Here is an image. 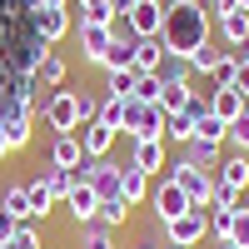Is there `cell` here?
<instances>
[{"mask_svg": "<svg viewBox=\"0 0 249 249\" xmlns=\"http://www.w3.org/2000/svg\"><path fill=\"white\" fill-rule=\"evenodd\" d=\"M210 30H214V15L204 0H170L164 5V25H160L164 55H190L199 40H210Z\"/></svg>", "mask_w": 249, "mask_h": 249, "instance_id": "obj_1", "label": "cell"}, {"mask_svg": "<svg viewBox=\"0 0 249 249\" xmlns=\"http://www.w3.org/2000/svg\"><path fill=\"white\" fill-rule=\"evenodd\" d=\"M120 135L124 140H164V110H160V100H124V120H120Z\"/></svg>", "mask_w": 249, "mask_h": 249, "instance_id": "obj_2", "label": "cell"}, {"mask_svg": "<svg viewBox=\"0 0 249 249\" xmlns=\"http://www.w3.org/2000/svg\"><path fill=\"white\" fill-rule=\"evenodd\" d=\"M40 120H45V130L50 135H75L80 130V100H75V90H50L45 100H40Z\"/></svg>", "mask_w": 249, "mask_h": 249, "instance_id": "obj_3", "label": "cell"}, {"mask_svg": "<svg viewBox=\"0 0 249 249\" xmlns=\"http://www.w3.org/2000/svg\"><path fill=\"white\" fill-rule=\"evenodd\" d=\"M184 210H195V199L184 195V190H179V184H175L170 175L150 184V214H155V224H160V230H164L170 219H179Z\"/></svg>", "mask_w": 249, "mask_h": 249, "instance_id": "obj_4", "label": "cell"}, {"mask_svg": "<svg viewBox=\"0 0 249 249\" xmlns=\"http://www.w3.org/2000/svg\"><path fill=\"white\" fill-rule=\"evenodd\" d=\"M164 244H175V249H199L204 239H210V214L204 210H184L179 219H170L164 224Z\"/></svg>", "mask_w": 249, "mask_h": 249, "instance_id": "obj_5", "label": "cell"}, {"mask_svg": "<svg viewBox=\"0 0 249 249\" xmlns=\"http://www.w3.org/2000/svg\"><path fill=\"white\" fill-rule=\"evenodd\" d=\"M170 179L195 199V210H204V204H210V195H214V175L199 170L195 160H170Z\"/></svg>", "mask_w": 249, "mask_h": 249, "instance_id": "obj_6", "label": "cell"}, {"mask_svg": "<svg viewBox=\"0 0 249 249\" xmlns=\"http://www.w3.org/2000/svg\"><path fill=\"white\" fill-rule=\"evenodd\" d=\"M80 60H85V65H105V55H110V45H115V30L110 25H95V20H80Z\"/></svg>", "mask_w": 249, "mask_h": 249, "instance_id": "obj_7", "label": "cell"}, {"mask_svg": "<svg viewBox=\"0 0 249 249\" xmlns=\"http://www.w3.org/2000/svg\"><path fill=\"white\" fill-rule=\"evenodd\" d=\"M30 20H35V30L45 35L50 45H60V40L75 30V10H70V5H35Z\"/></svg>", "mask_w": 249, "mask_h": 249, "instance_id": "obj_8", "label": "cell"}, {"mask_svg": "<svg viewBox=\"0 0 249 249\" xmlns=\"http://www.w3.org/2000/svg\"><path fill=\"white\" fill-rule=\"evenodd\" d=\"M130 164L155 179L160 170H170V144H164V140H135L130 144Z\"/></svg>", "mask_w": 249, "mask_h": 249, "instance_id": "obj_9", "label": "cell"}, {"mask_svg": "<svg viewBox=\"0 0 249 249\" xmlns=\"http://www.w3.org/2000/svg\"><path fill=\"white\" fill-rule=\"evenodd\" d=\"M75 140H80V150H85L90 160H110V150H115L120 130H110V124L90 120V124H80V130H75Z\"/></svg>", "mask_w": 249, "mask_h": 249, "instance_id": "obj_10", "label": "cell"}, {"mask_svg": "<svg viewBox=\"0 0 249 249\" xmlns=\"http://www.w3.org/2000/svg\"><path fill=\"white\" fill-rule=\"evenodd\" d=\"M65 210H70V219H75V230H80V224H95V214H100V195H95V184L75 179L70 195H65Z\"/></svg>", "mask_w": 249, "mask_h": 249, "instance_id": "obj_11", "label": "cell"}, {"mask_svg": "<svg viewBox=\"0 0 249 249\" xmlns=\"http://www.w3.org/2000/svg\"><path fill=\"white\" fill-rule=\"evenodd\" d=\"M214 35H219V45L234 55L244 40H249V10H219L214 15Z\"/></svg>", "mask_w": 249, "mask_h": 249, "instance_id": "obj_12", "label": "cell"}, {"mask_svg": "<svg viewBox=\"0 0 249 249\" xmlns=\"http://www.w3.org/2000/svg\"><path fill=\"white\" fill-rule=\"evenodd\" d=\"M124 20H130V30H135L140 40H150V35H160V25H164V5H160V0H135Z\"/></svg>", "mask_w": 249, "mask_h": 249, "instance_id": "obj_13", "label": "cell"}, {"mask_svg": "<svg viewBox=\"0 0 249 249\" xmlns=\"http://www.w3.org/2000/svg\"><path fill=\"white\" fill-rule=\"evenodd\" d=\"M150 175H144V170H135V164L130 160H124V170H120V195H124V204H144V199H150Z\"/></svg>", "mask_w": 249, "mask_h": 249, "instance_id": "obj_14", "label": "cell"}, {"mask_svg": "<svg viewBox=\"0 0 249 249\" xmlns=\"http://www.w3.org/2000/svg\"><path fill=\"white\" fill-rule=\"evenodd\" d=\"M65 75H70V60L60 55V50H50L45 60H40V70H35V85H40V90H60V85H65Z\"/></svg>", "mask_w": 249, "mask_h": 249, "instance_id": "obj_15", "label": "cell"}, {"mask_svg": "<svg viewBox=\"0 0 249 249\" xmlns=\"http://www.w3.org/2000/svg\"><path fill=\"white\" fill-rule=\"evenodd\" d=\"M0 210H5L15 224H35V214H30V195H25V184H5L0 190Z\"/></svg>", "mask_w": 249, "mask_h": 249, "instance_id": "obj_16", "label": "cell"}, {"mask_svg": "<svg viewBox=\"0 0 249 249\" xmlns=\"http://www.w3.org/2000/svg\"><path fill=\"white\" fill-rule=\"evenodd\" d=\"M120 170H124V164H115V160H100V164H95L90 184H95L100 199H124V195H120Z\"/></svg>", "mask_w": 249, "mask_h": 249, "instance_id": "obj_17", "label": "cell"}, {"mask_svg": "<svg viewBox=\"0 0 249 249\" xmlns=\"http://www.w3.org/2000/svg\"><path fill=\"white\" fill-rule=\"evenodd\" d=\"M190 95H195L190 80H160V110L164 115H179L184 105H190Z\"/></svg>", "mask_w": 249, "mask_h": 249, "instance_id": "obj_18", "label": "cell"}, {"mask_svg": "<svg viewBox=\"0 0 249 249\" xmlns=\"http://www.w3.org/2000/svg\"><path fill=\"white\" fill-rule=\"evenodd\" d=\"M160 60H164V40H160V35L135 40V70H140V75H160Z\"/></svg>", "mask_w": 249, "mask_h": 249, "instance_id": "obj_19", "label": "cell"}, {"mask_svg": "<svg viewBox=\"0 0 249 249\" xmlns=\"http://www.w3.org/2000/svg\"><path fill=\"white\" fill-rule=\"evenodd\" d=\"M210 115H219L224 124H234L244 115V95L239 90H210Z\"/></svg>", "mask_w": 249, "mask_h": 249, "instance_id": "obj_20", "label": "cell"}, {"mask_svg": "<svg viewBox=\"0 0 249 249\" xmlns=\"http://www.w3.org/2000/svg\"><path fill=\"white\" fill-rule=\"evenodd\" d=\"M219 55H224V45L210 35V40H199V45H195L190 55H184V60H190V70H195V75H210V70L219 65Z\"/></svg>", "mask_w": 249, "mask_h": 249, "instance_id": "obj_21", "label": "cell"}, {"mask_svg": "<svg viewBox=\"0 0 249 249\" xmlns=\"http://www.w3.org/2000/svg\"><path fill=\"white\" fill-rule=\"evenodd\" d=\"M80 155H85V150H80L75 135H55V140H50V164H55V170H75Z\"/></svg>", "mask_w": 249, "mask_h": 249, "instance_id": "obj_22", "label": "cell"}, {"mask_svg": "<svg viewBox=\"0 0 249 249\" xmlns=\"http://www.w3.org/2000/svg\"><path fill=\"white\" fill-rule=\"evenodd\" d=\"M135 80H140V70H105L100 95H105V100H130L135 95Z\"/></svg>", "mask_w": 249, "mask_h": 249, "instance_id": "obj_23", "label": "cell"}, {"mask_svg": "<svg viewBox=\"0 0 249 249\" xmlns=\"http://www.w3.org/2000/svg\"><path fill=\"white\" fill-rule=\"evenodd\" d=\"M184 160H195L199 164V170H219V160H224V144H204V140H190V144H184Z\"/></svg>", "mask_w": 249, "mask_h": 249, "instance_id": "obj_24", "label": "cell"}, {"mask_svg": "<svg viewBox=\"0 0 249 249\" xmlns=\"http://www.w3.org/2000/svg\"><path fill=\"white\" fill-rule=\"evenodd\" d=\"M195 140V115H164V144H190Z\"/></svg>", "mask_w": 249, "mask_h": 249, "instance_id": "obj_25", "label": "cell"}, {"mask_svg": "<svg viewBox=\"0 0 249 249\" xmlns=\"http://www.w3.org/2000/svg\"><path fill=\"white\" fill-rule=\"evenodd\" d=\"M204 214H210V239L214 244H230L234 239V210H214V204H204Z\"/></svg>", "mask_w": 249, "mask_h": 249, "instance_id": "obj_26", "label": "cell"}, {"mask_svg": "<svg viewBox=\"0 0 249 249\" xmlns=\"http://www.w3.org/2000/svg\"><path fill=\"white\" fill-rule=\"evenodd\" d=\"M130 210L135 204H124V199H100V224H105V230H124V224H130Z\"/></svg>", "mask_w": 249, "mask_h": 249, "instance_id": "obj_27", "label": "cell"}, {"mask_svg": "<svg viewBox=\"0 0 249 249\" xmlns=\"http://www.w3.org/2000/svg\"><path fill=\"white\" fill-rule=\"evenodd\" d=\"M25 195H30V214H35L40 224H45V214H50L55 204H60V199L45 190V179H30V184H25Z\"/></svg>", "mask_w": 249, "mask_h": 249, "instance_id": "obj_28", "label": "cell"}, {"mask_svg": "<svg viewBox=\"0 0 249 249\" xmlns=\"http://www.w3.org/2000/svg\"><path fill=\"white\" fill-rule=\"evenodd\" d=\"M75 249H115V230H105V224H80V244Z\"/></svg>", "mask_w": 249, "mask_h": 249, "instance_id": "obj_29", "label": "cell"}, {"mask_svg": "<svg viewBox=\"0 0 249 249\" xmlns=\"http://www.w3.org/2000/svg\"><path fill=\"white\" fill-rule=\"evenodd\" d=\"M224 135H230V124H224L219 115H199V120H195V140H204V144H224Z\"/></svg>", "mask_w": 249, "mask_h": 249, "instance_id": "obj_30", "label": "cell"}, {"mask_svg": "<svg viewBox=\"0 0 249 249\" xmlns=\"http://www.w3.org/2000/svg\"><path fill=\"white\" fill-rule=\"evenodd\" d=\"M100 70H135V40H115Z\"/></svg>", "mask_w": 249, "mask_h": 249, "instance_id": "obj_31", "label": "cell"}, {"mask_svg": "<svg viewBox=\"0 0 249 249\" xmlns=\"http://www.w3.org/2000/svg\"><path fill=\"white\" fill-rule=\"evenodd\" d=\"M40 239H45V234H40V224H15L10 239L0 244V249H40Z\"/></svg>", "mask_w": 249, "mask_h": 249, "instance_id": "obj_32", "label": "cell"}, {"mask_svg": "<svg viewBox=\"0 0 249 249\" xmlns=\"http://www.w3.org/2000/svg\"><path fill=\"white\" fill-rule=\"evenodd\" d=\"M160 80H190V85H195V70H190L184 55H164L160 60Z\"/></svg>", "mask_w": 249, "mask_h": 249, "instance_id": "obj_33", "label": "cell"}, {"mask_svg": "<svg viewBox=\"0 0 249 249\" xmlns=\"http://www.w3.org/2000/svg\"><path fill=\"white\" fill-rule=\"evenodd\" d=\"M40 179H45V190H50L55 199H65V195H70V184H75V175H70V170H55V164H50Z\"/></svg>", "mask_w": 249, "mask_h": 249, "instance_id": "obj_34", "label": "cell"}, {"mask_svg": "<svg viewBox=\"0 0 249 249\" xmlns=\"http://www.w3.org/2000/svg\"><path fill=\"white\" fill-rule=\"evenodd\" d=\"M120 120H124V100H105V95H100V124L120 130Z\"/></svg>", "mask_w": 249, "mask_h": 249, "instance_id": "obj_35", "label": "cell"}, {"mask_svg": "<svg viewBox=\"0 0 249 249\" xmlns=\"http://www.w3.org/2000/svg\"><path fill=\"white\" fill-rule=\"evenodd\" d=\"M230 244L249 249V210H244V204H234V239H230Z\"/></svg>", "mask_w": 249, "mask_h": 249, "instance_id": "obj_36", "label": "cell"}, {"mask_svg": "<svg viewBox=\"0 0 249 249\" xmlns=\"http://www.w3.org/2000/svg\"><path fill=\"white\" fill-rule=\"evenodd\" d=\"M135 100H160V75H140L135 80Z\"/></svg>", "mask_w": 249, "mask_h": 249, "instance_id": "obj_37", "label": "cell"}, {"mask_svg": "<svg viewBox=\"0 0 249 249\" xmlns=\"http://www.w3.org/2000/svg\"><path fill=\"white\" fill-rule=\"evenodd\" d=\"M224 90H239V95H249V60H239V65H234V80H230Z\"/></svg>", "mask_w": 249, "mask_h": 249, "instance_id": "obj_38", "label": "cell"}, {"mask_svg": "<svg viewBox=\"0 0 249 249\" xmlns=\"http://www.w3.org/2000/svg\"><path fill=\"white\" fill-rule=\"evenodd\" d=\"M10 230H15V219H10L5 210H0V244H5V239H10Z\"/></svg>", "mask_w": 249, "mask_h": 249, "instance_id": "obj_39", "label": "cell"}, {"mask_svg": "<svg viewBox=\"0 0 249 249\" xmlns=\"http://www.w3.org/2000/svg\"><path fill=\"white\" fill-rule=\"evenodd\" d=\"M210 5V15H219V10H234V0H204Z\"/></svg>", "mask_w": 249, "mask_h": 249, "instance_id": "obj_40", "label": "cell"}, {"mask_svg": "<svg viewBox=\"0 0 249 249\" xmlns=\"http://www.w3.org/2000/svg\"><path fill=\"white\" fill-rule=\"evenodd\" d=\"M105 5H110L115 15H130V5H135V0H105Z\"/></svg>", "mask_w": 249, "mask_h": 249, "instance_id": "obj_41", "label": "cell"}, {"mask_svg": "<svg viewBox=\"0 0 249 249\" xmlns=\"http://www.w3.org/2000/svg\"><path fill=\"white\" fill-rule=\"evenodd\" d=\"M0 160H10V135H5V124H0Z\"/></svg>", "mask_w": 249, "mask_h": 249, "instance_id": "obj_42", "label": "cell"}, {"mask_svg": "<svg viewBox=\"0 0 249 249\" xmlns=\"http://www.w3.org/2000/svg\"><path fill=\"white\" fill-rule=\"evenodd\" d=\"M30 5H70V0H30Z\"/></svg>", "mask_w": 249, "mask_h": 249, "instance_id": "obj_43", "label": "cell"}, {"mask_svg": "<svg viewBox=\"0 0 249 249\" xmlns=\"http://www.w3.org/2000/svg\"><path fill=\"white\" fill-rule=\"evenodd\" d=\"M135 249H160V244H155V239H140V244H135Z\"/></svg>", "mask_w": 249, "mask_h": 249, "instance_id": "obj_44", "label": "cell"}, {"mask_svg": "<svg viewBox=\"0 0 249 249\" xmlns=\"http://www.w3.org/2000/svg\"><path fill=\"white\" fill-rule=\"evenodd\" d=\"M234 10H249V0H234Z\"/></svg>", "mask_w": 249, "mask_h": 249, "instance_id": "obj_45", "label": "cell"}, {"mask_svg": "<svg viewBox=\"0 0 249 249\" xmlns=\"http://www.w3.org/2000/svg\"><path fill=\"white\" fill-rule=\"evenodd\" d=\"M244 115H249V95H244Z\"/></svg>", "mask_w": 249, "mask_h": 249, "instance_id": "obj_46", "label": "cell"}, {"mask_svg": "<svg viewBox=\"0 0 249 249\" xmlns=\"http://www.w3.org/2000/svg\"><path fill=\"white\" fill-rule=\"evenodd\" d=\"M219 249H239V244H219Z\"/></svg>", "mask_w": 249, "mask_h": 249, "instance_id": "obj_47", "label": "cell"}, {"mask_svg": "<svg viewBox=\"0 0 249 249\" xmlns=\"http://www.w3.org/2000/svg\"><path fill=\"white\" fill-rule=\"evenodd\" d=\"M164 249H175V244H164Z\"/></svg>", "mask_w": 249, "mask_h": 249, "instance_id": "obj_48", "label": "cell"}, {"mask_svg": "<svg viewBox=\"0 0 249 249\" xmlns=\"http://www.w3.org/2000/svg\"><path fill=\"white\" fill-rule=\"evenodd\" d=\"M244 210H249V204H244Z\"/></svg>", "mask_w": 249, "mask_h": 249, "instance_id": "obj_49", "label": "cell"}, {"mask_svg": "<svg viewBox=\"0 0 249 249\" xmlns=\"http://www.w3.org/2000/svg\"><path fill=\"white\" fill-rule=\"evenodd\" d=\"M244 155H249V150H244Z\"/></svg>", "mask_w": 249, "mask_h": 249, "instance_id": "obj_50", "label": "cell"}]
</instances>
